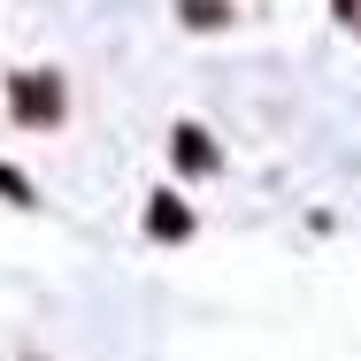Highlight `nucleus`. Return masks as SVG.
<instances>
[{
	"mask_svg": "<svg viewBox=\"0 0 361 361\" xmlns=\"http://www.w3.org/2000/svg\"><path fill=\"white\" fill-rule=\"evenodd\" d=\"M54 116H62V85L47 70L16 77V123H54Z\"/></svg>",
	"mask_w": 361,
	"mask_h": 361,
	"instance_id": "obj_1",
	"label": "nucleus"
},
{
	"mask_svg": "<svg viewBox=\"0 0 361 361\" xmlns=\"http://www.w3.org/2000/svg\"><path fill=\"white\" fill-rule=\"evenodd\" d=\"M146 231H154V238H185V231H192V216H185V208H177L169 192H161V200L146 208Z\"/></svg>",
	"mask_w": 361,
	"mask_h": 361,
	"instance_id": "obj_2",
	"label": "nucleus"
},
{
	"mask_svg": "<svg viewBox=\"0 0 361 361\" xmlns=\"http://www.w3.org/2000/svg\"><path fill=\"white\" fill-rule=\"evenodd\" d=\"M177 161H185V169H208V161H216L208 131H192V123H185V131H177Z\"/></svg>",
	"mask_w": 361,
	"mask_h": 361,
	"instance_id": "obj_3",
	"label": "nucleus"
},
{
	"mask_svg": "<svg viewBox=\"0 0 361 361\" xmlns=\"http://www.w3.org/2000/svg\"><path fill=\"white\" fill-rule=\"evenodd\" d=\"M185 23H200V31H216V23H223V0H185Z\"/></svg>",
	"mask_w": 361,
	"mask_h": 361,
	"instance_id": "obj_4",
	"label": "nucleus"
},
{
	"mask_svg": "<svg viewBox=\"0 0 361 361\" xmlns=\"http://www.w3.org/2000/svg\"><path fill=\"white\" fill-rule=\"evenodd\" d=\"M0 192H8V200H16V208H31V185H23V177H16V169H8V161H0Z\"/></svg>",
	"mask_w": 361,
	"mask_h": 361,
	"instance_id": "obj_5",
	"label": "nucleus"
}]
</instances>
